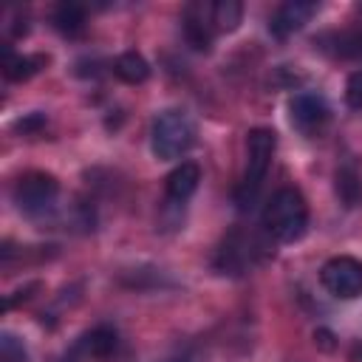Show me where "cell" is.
Listing matches in <instances>:
<instances>
[{
	"label": "cell",
	"mask_w": 362,
	"mask_h": 362,
	"mask_svg": "<svg viewBox=\"0 0 362 362\" xmlns=\"http://www.w3.org/2000/svg\"><path fill=\"white\" fill-rule=\"evenodd\" d=\"M110 68H113L116 79H122L124 85H141V82H147V76H150V62H147L139 51H124V54H119Z\"/></svg>",
	"instance_id": "obj_14"
},
{
	"label": "cell",
	"mask_w": 362,
	"mask_h": 362,
	"mask_svg": "<svg viewBox=\"0 0 362 362\" xmlns=\"http://www.w3.org/2000/svg\"><path fill=\"white\" fill-rule=\"evenodd\" d=\"M314 14H317V3H311V0H288V3L277 6V11L272 14L269 31H272L274 37L286 40V37H291L294 31H300Z\"/></svg>",
	"instance_id": "obj_9"
},
{
	"label": "cell",
	"mask_w": 362,
	"mask_h": 362,
	"mask_svg": "<svg viewBox=\"0 0 362 362\" xmlns=\"http://www.w3.org/2000/svg\"><path fill=\"white\" fill-rule=\"evenodd\" d=\"M11 195H14V204H17L20 212H25L31 218H40V215L54 209V204L59 198V181L51 173L31 170V173L20 175Z\"/></svg>",
	"instance_id": "obj_4"
},
{
	"label": "cell",
	"mask_w": 362,
	"mask_h": 362,
	"mask_svg": "<svg viewBox=\"0 0 362 362\" xmlns=\"http://www.w3.org/2000/svg\"><path fill=\"white\" fill-rule=\"evenodd\" d=\"M0 348H3V362H25V359H28V354H25L23 342H20L14 334H8V331L3 334Z\"/></svg>",
	"instance_id": "obj_17"
},
{
	"label": "cell",
	"mask_w": 362,
	"mask_h": 362,
	"mask_svg": "<svg viewBox=\"0 0 362 362\" xmlns=\"http://www.w3.org/2000/svg\"><path fill=\"white\" fill-rule=\"evenodd\" d=\"M116 345H119V334H116V328L107 325V322L93 325V328L79 339V351H82L85 356H90V359H107V356H113Z\"/></svg>",
	"instance_id": "obj_11"
},
{
	"label": "cell",
	"mask_w": 362,
	"mask_h": 362,
	"mask_svg": "<svg viewBox=\"0 0 362 362\" xmlns=\"http://www.w3.org/2000/svg\"><path fill=\"white\" fill-rule=\"evenodd\" d=\"M263 229L280 243H294L308 229V204L294 187H280L263 206Z\"/></svg>",
	"instance_id": "obj_1"
},
{
	"label": "cell",
	"mask_w": 362,
	"mask_h": 362,
	"mask_svg": "<svg viewBox=\"0 0 362 362\" xmlns=\"http://www.w3.org/2000/svg\"><path fill=\"white\" fill-rule=\"evenodd\" d=\"M45 65H48V57L45 54H11V51H6L3 76L8 82H25L34 74H40Z\"/></svg>",
	"instance_id": "obj_12"
},
{
	"label": "cell",
	"mask_w": 362,
	"mask_h": 362,
	"mask_svg": "<svg viewBox=\"0 0 362 362\" xmlns=\"http://www.w3.org/2000/svg\"><path fill=\"white\" fill-rule=\"evenodd\" d=\"M195 144V124L184 110H161L150 127V150L158 161H175Z\"/></svg>",
	"instance_id": "obj_3"
},
{
	"label": "cell",
	"mask_w": 362,
	"mask_h": 362,
	"mask_svg": "<svg viewBox=\"0 0 362 362\" xmlns=\"http://www.w3.org/2000/svg\"><path fill=\"white\" fill-rule=\"evenodd\" d=\"M274 150H277V136L274 130L269 127H255L249 130L246 136V167H243V178L235 189V201L240 209L252 206L266 175H269V167H272V158H274Z\"/></svg>",
	"instance_id": "obj_2"
},
{
	"label": "cell",
	"mask_w": 362,
	"mask_h": 362,
	"mask_svg": "<svg viewBox=\"0 0 362 362\" xmlns=\"http://www.w3.org/2000/svg\"><path fill=\"white\" fill-rule=\"evenodd\" d=\"M255 252H257V249H255V240H252L243 229H232V232L221 240V246H218V252H215V269H218L221 274L238 277V274L246 272V266H252Z\"/></svg>",
	"instance_id": "obj_7"
},
{
	"label": "cell",
	"mask_w": 362,
	"mask_h": 362,
	"mask_svg": "<svg viewBox=\"0 0 362 362\" xmlns=\"http://www.w3.org/2000/svg\"><path fill=\"white\" fill-rule=\"evenodd\" d=\"M320 283L328 294L339 300H354L362 294V260L351 255H337L322 263L320 269Z\"/></svg>",
	"instance_id": "obj_5"
},
{
	"label": "cell",
	"mask_w": 362,
	"mask_h": 362,
	"mask_svg": "<svg viewBox=\"0 0 362 362\" xmlns=\"http://www.w3.org/2000/svg\"><path fill=\"white\" fill-rule=\"evenodd\" d=\"M37 288H40V283H28L25 288H20V291H14L11 297H6V308H14V305H17L20 300H28V297H31V291H37Z\"/></svg>",
	"instance_id": "obj_20"
},
{
	"label": "cell",
	"mask_w": 362,
	"mask_h": 362,
	"mask_svg": "<svg viewBox=\"0 0 362 362\" xmlns=\"http://www.w3.org/2000/svg\"><path fill=\"white\" fill-rule=\"evenodd\" d=\"M198 181H201V167L195 161H181L164 178V195H167V201H175V204L189 201L195 195V189H198Z\"/></svg>",
	"instance_id": "obj_10"
},
{
	"label": "cell",
	"mask_w": 362,
	"mask_h": 362,
	"mask_svg": "<svg viewBox=\"0 0 362 362\" xmlns=\"http://www.w3.org/2000/svg\"><path fill=\"white\" fill-rule=\"evenodd\" d=\"M243 23V3L240 0H218L212 3V25L215 31H235Z\"/></svg>",
	"instance_id": "obj_16"
},
{
	"label": "cell",
	"mask_w": 362,
	"mask_h": 362,
	"mask_svg": "<svg viewBox=\"0 0 362 362\" xmlns=\"http://www.w3.org/2000/svg\"><path fill=\"white\" fill-rule=\"evenodd\" d=\"M51 23H54V28H57L59 34H65V37H79V34L85 31V25H88L85 6L65 0V3H59V6L54 8Z\"/></svg>",
	"instance_id": "obj_13"
},
{
	"label": "cell",
	"mask_w": 362,
	"mask_h": 362,
	"mask_svg": "<svg viewBox=\"0 0 362 362\" xmlns=\"http://www.w3.org/2000/svg\"><path fill=\"white\" fill-rule=\"evenodd\" d=\"M62 362H76V359H74V356H65V359H62Z\"/></svg>",
	"instance_id": "obj_22"
},
{
	"label": "cell",
	"mask_w": 362,
	"mask_h": 362,
	"mask_svg": "<svg viewBox=\"0 0 362 362\" xmlns=\"http://www.w3.org/2000/svg\"><path fill=\"white\" fill-rule=\"evenodd\" d=\"M42 124H45V116H42V113H31V116H25V119L14 122V130H23V133H34V130H40Z\"/></svg>",
	"instance_id": "obj_19"
},
{
	"label": "cell",
	"mask_w": 362,
	"mask_h": 362,
	"mask_svg": "<svg viewBox=\"0 0 362 362\" xmlns=\"http://www.w3.org/2000/svg\"><path fill=\"white\" fill-rule=\"evenodd\" d=\"M334 187H337V195L345 206H356L362 201V173H359V167L354 161H345L342 167H337Z\"/></svg>",
	"instance_id": "obj_15"
},
{
	"label": "cell",
	"mask_w": 362,
	"mask_h": 362,
	"mask_svg": "<svg viewBox=\"0 0 362 362\" xmlns=\"http://www.w3.org/2000/svg\"><path fill=\"white\" fill-rule=\"evenodd\" d=\"M288 116L303 136H320L331 122V107L325 96L314 90H303V93H294V99L288 102Z\"/></svg>",
	"instance_id": "obj_6"
},
{
	"label": "cell",
	"mask_w": 362,
	"mask_h": 362,
	"mask_svg": "<svg viewBox=\"0 0 362 362\" xmlns=\"http://www.w3.org/2000/svg\"><path fill=\"white\" fill-rule=\"evenodd\" d=\"M314 342H317L322 351H334V348H337V342H334V334H331L328 328H317V331H314Z\"/></svg>",
	"instance_id": "obj_21"
},
{
	"label": "cell",
	"mask_w": 362,
	"mask_h": 362,
	"mask_svg": "<svg viewBox=\"0 0 362 362\" xmlns=\"http://www.w3.org/2000/svg\"><path fill=\"white\" fill-rule=\"evenodd\" d=\"M184 40L195 51H209L215 40V25H212V6L192 3L184 8Z\"/></svg>",
	"instance_id": "obj_8"
},
{
	"label": "cell",
	"mask_w": 362,
	"mask_h": 362,
	"mask_svg": "<svg viewBox=\"0 0 362 362\" xmlns=\"http://www.w3.org/2000/svg\"><path fill=\"white\" fill-rule=\"evenodd\" d=\"M345 102L348 107H362V71H354L345 82Z\"/></svg>",
	"instance_id": "obj_18"
}]
</instances>
